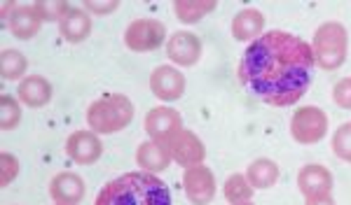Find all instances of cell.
Returning <instances> with one entry per match:
<instances>
[{"label": "cell", "instance_id": "6da1fadb", "mask_svg": "<svg viewBox=\"0 0 351 205\" xmlns=\"http://www.w3.org/2000/svg\"><path fill=\"white\" fill-rule=\"evenodd\" d=\"M314 66L309 42L286 31H267L241 54L237 75L253 98L274 107H291L307 94Z\"/></svg>", "mask_w": 351, "mask_h": 205}, {"label": "cell", "instance_id": "7a4b0ae2", "mask_svg": "<svg viewBox=\"0 0 351 205\" xmlns=\"http://www.w3.org/2000/svg\"><path fill=\"white\" fill-rule=\"evenodd\" d=\"M94 205H171V191L155 173L138 170L101 187Z\"/></svg>", "mask_w": 351, "mask_h": 205}, {"label": "cell", "instance_id": "3957f363", "mask_svg": "<svg viewBox=\"0 0 351 205\" xmlns=\"http://www.w3.org/2000/svg\"><path fill=\"white\" fill-rule=\"evenodd\" d=\"M134 119V102L124 94H108L94 100L87 110L89 131L101 135H112L127 128Z\"/></svg>", "mask_w": 351, "mask_h": 205}, {"label": "cell", "instance_id": "277c9868", "mask_svg": "<svg viewBox=\"0 0 351 205\" xmlns=\"http://www.w3.org/2000/svg\"><path fill=\"white\" fill-rule=\"evenodd\" d=\"M314 59L324 70H337L344 66L349 54V33L339 21H324L314 33Z\"/></svg>", "mask_w": 351, "mask_h": 205}, {"label": "cell", "instance_id": "5b68a950", "mask_svg": "<svg viewBox=\"0 0 351 205\" xmlns=\"http://www.w3.org/2000/svg\"><path fill=\"white\" fill-rule=\"evenodd\" d=\"M328 133V117L321 107L302 105L291 119V135L300 145H314L321 142Z\"/></svg>", "mask_w": 351, "mask_h": 205}, {"label": "cell", "instance_id": "8992f818", "mask_svg": "<svg viewBox=\"0 0 351 205\" xmlns=\"http://www.w3.org/2000/svg\"><path fill=\"white\" fill-rule=\"evenodd\" d=\"M167 40V28L155 19H134L124 31V44L132 51H155Z\"/></svg>", "mask_w": 351, "mask_h": 205}, {"label": "cell", "instance_id": "52a82bcc", "mask_svg": "<svg viewBox=\"0 0 351 205\" xmlns=\"http://www.w3.org/2000/svg\"><path fill=\"white\" fill-rule=\"evenodd\" d=\"M183 189L192 205H208L216 198V175L211 168L192 166L183 173Z\"/></svg>", "mask_w": 351, "mask_h": 205}, {"label": "cell", "instance_id": "ba28073f", "mask_svg": "<svg viewBox=\"0 0 351 205\" xmlns=\"http://www.w3.org/2000/svg\"><path fill=\"white\" fill-rule=\"evenodd\" d=\"M167 150L171 154L173 161L183 168L202 166L204 159H206V147H204V142L188 128L178 131V133L169 140Z\"/></svg>", "mask_w": 351, "mask_h": 205}, {"label": "cell", "instance_id": "9c48e42d", "mask_svg": "<svg viewBox=\"0 0 351 205\" xmlns=\"http://www.w3.org/2000/svg\"><path fill=\"white\" fill-rule=\"evenodd\" d=\"M178 131H183V122H180V115L173 107L157 105L145 115V133L150 135V140L160 142L164 147L169 145V140H171Z\"/></svg>", "mask_w": 351, "mask_h": 205}, {"label": "cell", "instance_id": "30bf717a", "mask_svg": "<svg viewBox=\"0 0 351 205\" xmlns=\"http://www.w3.org/2000/svg\"><path fill=\"white\" fill-rule=\"evenodd\" d=\"M150 91L164 102L178 100L185 91V77L176 66H160L150 75Z\"/></svg>", "mask_w": 351, "mask_h": 205}, {"label": "cell", "instance_id": "8fae6325", "mask_svg": "<svg viewBox=\"0 0 351 205\" xmlns=\"http://www.w3.org/2000/svg\"><path fill=\"white\" fill-rule=\"evenodd\" d=\"M298 189L307 198H326L332 191V175L321 163H307L298 173Z\"/></svg>", "mask_w": 351, "mask_h": 205}, {"label": "cell", "instance_id": "7c38bea8", "mask_svg": "<svg viewBox=\"0 0 351 205\" xmlns=\"http://www.w3.org/2000/svg\"><path fill=\"white\" fill-rule=\"evenodd\" d=\"M66 154L80 166H92L104 154V145L94 131H75L66 140Z\"/></svg>", "mask_w": 351, "mask_h": 205}, {"label": "cell", "instance_id": "4fadbf2b", "mask_svg": "<svg viewBox=\"0 0 351 205\" xmlns=\"http://www.w3.org/2000/svg\"><path fill=\"white\" fill-rule=\"evenodd\" d=\"M167 56L180 68H190L202 59V40L195 33L178 31L167 40Z\"/></svg>", "mask_w": 351, "mask_h": 205}, {"label": "cell", "instance_id": "5bb4252c", "mask_svg": "<svg viewBox=\"0 0 351 205\" xmlns=\"http://www.w3.org/2000/svg\"><path fill=\"white\" fill-rule=\"evenodd\" d=\"M49 196L56 205H77L84 198V180L75 173H59L49 182Z\"/></svg>", "mask_w": 351, "mask_h": 205}, {"label": "cell", "instance_id": "9a60e30c", "mask_svg": "<svg viewBox=\"0 0 351 205\" xmlns=\"http://www.w3.org/2000/svg\"><path fill=\"white\" fill-rule=\"evenodd\" d=\"M43 26V16L38 14L36 5H19L14 8V12L10 14L8 28L16 40H31L33 36H38Z\"/></svg>", "mask_w": 351, "mask_h": 205}, {"label": "cell", "instance_id": "2e32d148", "mask_svg": "<svg viewBox=\"0 0 351 205\" xmlns=\"http://www.w3.org/2000/svg\"><path fill=\"white\" fill-rule=\"evenodd\" d=\"M265 28V14L256 8H246L234 14L232 19V36L239 42H256L263 36Z\"/></svg>", "mask_w": 351, "mask_h": 205}, {"label": "cell", "instance_id": "e0dca14e", "mask_svg": "<svg viewBox=\"0 0 351 205\" xmlns=\"http://www.w3.org/2000/svg\"><path fill=\"white\" fill-rule=\"evenodd\" d=\"M16 98L28 107H45L52 100V84L40 75L24 77L16 87Z\"/></svg>", "mask_w": 351, "mask_h": 205}, {"label": "cell", "instance_id": "ac0fdd59", "mask_svg": "<svg viewBox=\"0 0 351 205\" xmlns=\"http://www.w3.org/2000/svg\"><path fill=\"white\" fill-rule=\"evenodd\" d=\"M171 154L164 145L155 140H148L143 142V145H138V152H136V163H138L141 170H145V173H162V170H167L171 166Z\"/></svg>", "mask_w": 351, "mask_h": 205}, {"label": "cell", "instance_id": "d6986e66", "mask_svg": "<svg viewBox=\"0 0 351 205\" xmlns=\"http://www.w3.org/2000/svg\"><path fill=\"white\" fill-rule=\"evenodd\" d=\"M59 31L68 42H82L92 33V16L87 10L71 8V12L59 21Z\"/></svg>", "mask_w": 351, "mask_h": 205}, {"label": "cell", "instance_id": "ffe728a7", "mask_svg": "<svg viewBox=\"0 0 351 205\" xmlns=\"http://www.w3.org/2000/svg\"><path fill=\"white\" fill-rule=\"evenodd\" d=\"M246 180L253 189H269L279 180V166L271 159H258L246 168Z\"/></svg>", "mask_w": 351, "mask_h": 205}, {"label": "cell", "instance_id": "44dd1931", "mask_svg": "<svg viewBox=\"0 0 351 205\" xmlns=\"http://www.w3.org/2000/svg\"><path fill=\"white\" fill-rule=\"evenodd\" d=\"M216 10V0H176L173 14L183 24H197Z\"/></svg>", "mask_w": 351, "mask_h": 205}, {"label": "cell", "instance_id": "7402d4cb", "mask_svg": "<svg viewBox=\"0 0 351 205\" xmlns=\"http://www.w3.org/2000/svg\"><path fill=\"white\" fill-rule=\"evenodd\" d=\"M253 187H251V182L246 180V175H241V173H234V175H230L228 180H225V184H223V193H225V198L230 201V205H234V203H248L253 198Z\"/></svg>", "mask_w": 351, "mask_h": 205}, {"label": "cell", "instance_id": "603a6c76", "mask_svg": "<svg viewBox=\"0 0 351 205\" xmlns=\"http://www.w3.org/2000/svg\"><path fill=\"white\" fill-rule=\"evenodd\" d=\"M26 68H28V61H26V56L21 54V51L5 49L3 54H0V75H3V79L24 77Z\"/></svg>", "mask_w": 351, "mask_h": 205}, {"label": "cell", "instance_id": "cb8c5ba5", "mask_svg": "<svg viewBox=\"0 0 351 205\" xmlns=\"http://www.w3.org/2000/svg\"><path fill=\"white\" fill-rule=\"evenodd\" d=\"M21 122V102L10 94L0 96V126L3 131H12Z\"/></svg>", "mask_w": 351, "mask_h": 205}, {"label": "cell", "instance_id": "d4e9b609", "mask_svg": "<svg viewBox=\"0 0 351 205\" xmlns=\"http://www.w3.org/2000/svg\"><path fill=\"white\" fill-rule=\"evenodd\" d=\"M332 152H335L342 161L351 163V124H342V126L332 133Z\"/></svg>", "mask_w": 351, "mask_h": 205}, {"label": "cell", "instance_id": "484cf974", "mask_svg": "<svg viewBox=\"0 0 351 205\" xmlns=\"http://www.w3.org/2000/svg\"><path fill=\"white\" fill-rule=\"evenodd\" d=\"M36 10H38V14L43 16V21H61L71 12V5L64 3V0H54V3L40 0V3H36Z\"/></svg>", "mask_w": 351, "mask_h": 205}, {"label": "cell", "instance_id": "4316f807", "mask_svg": "<svg viewBox=\"0 0 351 205\" xmlns=\"http://www.w3.org/2000/svg\"><path fill=\"white\" fill-rule=\"evenodd\" d=\"M16 175H19V161H16V156H12L10 152H3L0 154V184L8 187Z\"/></svg>", "mask_w": 351, "mask_h": 205}, {"label": "cell", "instance_id": "83f0119b", "mask_svg": "<svg viewBox=\"0 0 351 205\" xmlns=\"http://www.w3.org/2000/svg\"><path fill=\"white\" fill-rule=\"evenodd\" d=\"M332 100H335L339 107H344V110H351V77L339 79L335 84V89H332Z\"/></svg>", "mask_w": 351, "mask_h": 205}, {"label": "cell", "instance_id": "f1b7e54d", "mask_svg": "<svg viewBox=\"0 0 351 205\" xmlns=\"http://www.w3.org/2000/svg\"><path fill=\"white\" fill-rule=\"evenodd\" d=\"M117 5H120L117 0H108V3H106V0H87L84 10H87L89 14H108V12H115Z\"/></svg>", "mask_w": 351, "mask_h": 205}, {"label": "cell", "instance_id": "f546056e", "mask_svg": "<svg viewBox=\"0 0 351 205\" xmlns=\"http://www.w3.org/2000/svg\"><path fill=\"white\" fill-rule=\"evenodd\" d=\"M304 205H335V201H332L330 196H326V198H307V203Z\"/></svg>", "mask_w": 351, "mask_h": 205}, {"label": "cell", "instance_id": "4dcf8cb0", "mask_svg": "<svg viewBox=\"0 0 351 205\" xmlns=\"http://www.w3.org/2000/svg\"><path fill=\"white\" fill-rule=\"evenodd\" d=\"M234 205H253L251 201H248V203H234Z\"/></svg>", "mask_w": 351, "mask_h": 205}]
</instances>
